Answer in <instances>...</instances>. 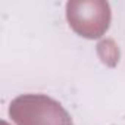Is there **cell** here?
Here are the masks:
<instances>
[{"label": "cell", "mask_w": 125, "mask_h": 125, "mask_svg": "<svg viewBox=\"0 0 125 125\" xmlns=\"http://www.w3.org/2000/svg\"><path fill=\"white\" fill-rule=\"evenodd\" d=\"M9 115L16 125H74L60 103L44 94H24L12 100Z\"/></svg>", "instance_id": "1"}, {"label": "cell", "mask_w": 125, "mask_h": 125, "mask_svg": "<svg viewBox=\"0 0 125 125\" xmlns=\"http://www.w3.org/2000/svg\"><path fill=\"white\" fill-rule=\"evenodd\" d=\"M68 21L78 34L88 38L100 37L109 27V5L103 2H69Z\"/></svg>", "instance_id": "2"}]
</instances>
